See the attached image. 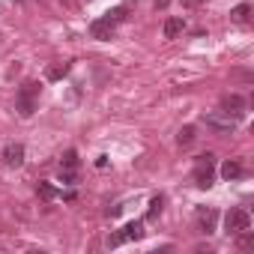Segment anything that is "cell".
<instances>
[{"label":"cell","mask_w":254,"mask_h":254,"mask_svg":"<svg viewBox=\"0 0 254 254\" xmlns=\"http://www.w3.org/2000/svg\"><path fill=\"white\" fill-rule=\"evenodd\" d=\"M203 123H206V129H212L215 135H230L236 129V117H230L227 111H206Z\"/></svg>","instance_id":"6da1fadb"},{"label":"cell","mask_w":254,"mask_h":254,"mask_svg":"<svg viewBox=\"0 0 254 254\" xmlns=\"http://www.w3.org/2000/svg\"><path fill=\"white\" fill-rule=\"evenodd\" d=\"M36 99H39V84H36V81H27V84L18 90V99H15L21 117H30V114L36 111Z\"/></svg>","instance_id":"7a4b0ae2"},{"label":"cell","mask_w":254,"mask_h":254,"mask_svg":"<svg viewBox=\"0 0 254 254\" xmlns=\"http://www.w3.org/2000/svg\"><path fill=\"white\" fill-rule=\"evenodd\" d=\"M212 168H215V156L212 153L197 156V162H194V183L200 189H209L212 186Z\"/></svg>","instance_id":"3957f363"},{"label":"cell","mask_w":254,"mask_h":254,"mask_svg":"<svg viewBox=\"0 0 254 254\" xmlns=\"http://www.w3.org/2000/svg\"><path fill=\"white\" fill-rule=\"evenodd\" d=\"M224 227H227V233H239V230H248L251 227V218H248L245 209H230L224 215Z\"/></svg>","instance_id":"277c9868"},{"label":"cell","mask_w":254,"mask_h":254,"mask_svg":"<svg viewBox=\"0 0 254 254\" xmlns=\"http://www.w3.org/2000/svg\"><path fill=\"white\" fill-rule=\"evenodd\" d=\"M215 221H218V212L212 206H197V227H200V233H215Z\"/></svg>","instance_id":"5b68a950"},{"label":"cell","mask_w":254,"mask_h":254,"mask_svg":"<svg viewBox=\"0 0 254 254\" xmlns=\"http://www.w3.org/2000/svg\"><path fill=\"white\" fill-rule=\"evenodd\" d=\"M0 159H3L6 168H21V165H24V147H21V144H6Z\"/></svg>","instance_id":"8992f818"},{"label":"cell","mask_w":254,"mask_h":254,"mask_svg":"<svg viewBox=\"0 0 254 254\" xmlns=\"http://www.w3.org/2000/svg\"><path fill=\"white\" fill-rule=\"evenodd\" d=\"M221 111H227L230 117H242V114H245V99L236 96V93H230V96L221 99Z\"/></svg>","instance_id":"52a82bcc"},{"label":"cell","mask_w":254,"mask_h":254,"mask_svg":"<svg viewBox=\"0 0 254 254\" xmlns=\"http://www.w3.org/2000/svg\"><path fill=\"white\" fill-rule=\"evenodd\" d=\"M90 33H93V39H111V36H114V21L96 18V21L90 24Z\"/></svg>","instance_id":"ba28073f"},{"label":"cell","mask_w":254,"mask_h":254,"mask_svg":"<svg viewBox=\"0 0 254 254\" xmlns=\"http://www.w3.org/2000/svg\"><path fill=\"white\" fill-rule=\"evenodd\" d=\"M221 177H224V180H239V177H242V162H239V159H227V162L221 165Z\"/></svg>","instance_id":"9c48e42d"},{"label":"cell","mask_w":254,"mask_h":254,"mask_svg":"<svg viewBox=\"0 0 254 254\" xmlns=\"http://www.w3.org/2000/svg\"><path fill=\"white\" fill-rule=\"evenodd\" d=\"M183 30H186V21H183V18H168V21H165V36H168V39H177Z\"/></svg>","instance_id":"30bf717a"},{"label":"cell","mask_w":254,"mask_h":254,"mask_svg":"<svg viewBox=\"0 0 254 254\" xmlns=\"http://www.w3.org/2000/svg\"><path fill=\"white\" fill-rule=\"evenodd\" d=\"M123 236H126V242H129V239H141L144 236V221H129L123 227Z\"/></svg>","instance_id":"8fae6325"},{"label":"cell","mask_w":254,"mask_h":254,"mask_svg":"<svg viewBox=\"0 0 254 254\" xmlns=\"http://www.w3.org/2000/svg\"><path fill=\"white\" fill-rule=\"evenodd\" d=\"M230 18H233L236 24H248V18H251V6H248V3H239V6L230 12Z\"/></svg>","instance_id":"7c38bea8"},{"label":"cell","mask_w":254,"mask_h":254,"mask_svg":"<svg viewBox=\"0 0 254 254\" xmlns=\"http://www.w3.org/2000/svg\"><path fill=\"white\" fill-rule=\"evenodd\" d=\"M66 72H69V63H54V66L45 69V78H48V81H60Z\"/></svg>","instance_id":"4fadbf2b"},{"label":"cell","mask_w":254,"mask_h":254,"mask_svg":"<svg viewBox=\"0 0 254 254\" xmlns=\"http://www.w3.org/2000/svg\"><path fill=\"white\" fill-rule=\"evenodd\" d=\"M78 165H81L78 153H75V150H66V153H63V159H60V168H72V171H78Z\"/></svg>","instance_id":"5bb4252c"},{"label":"cell","mask_w":254,"mask_h":254,"mask_svg":"<svg viewBox=\"0 0 254 254\" xmlns=\"http://www.w3.org/2000/svg\"><path fill=\"white\" fill-rule=\"evenodd\" d=\"M191 141H194V126H183L180 135H177V144H180V147H189Z\"/></svg>","instance_id":"9a60e30c"},{"label":"cell","mask_w":254,"mask_h":254,"mask_svg":"<svg viewBox=\"0 0 254 254\" xmlns=\"http://www.w3.org/2000/svg\"><path fill=\"white\" fill-rule=\"evenodd\" d=\"M36 191H39V197H42V200H54V197H57V189H54L51 183H39V186H36Z\"/></svg>","instance_id":"2e32d148"},{"label":"cell","mask_w":254,"mask_h":254,"mask_svg":"<svg viewBox=\"0 0 254 254\" xmlns=\"http://www.w3.org/2000/svg\"><path fill=\"white\" fill-rule=\"evenodd\" d=\"M60 183L75 186V183H78V171H72V168H60Z\"/></svg>","instance_id":"e0dca14e"},{"label":"cell","mask_w":254,"mask_h":254,"mask_svg":"<svg viewBox=\"0 0 254 254\" xmlns=\"http://www.w3.org/2000/svg\"><path fill=\"white\" fill-rule=\"evenodd\" d=\"M126 15H129V9H126V6H114V9H111V12H108V15H105V18H108V21H114V24H117V21H123V18H126Z\"/></svg>","instance_id":"ac0fdd59"},{"label":"cell","mask_w":254,"mask_h":254,"mask_svg":"<svg viewBox=\"0 0 254 254\" xmlns=\"http://www.w3.org/2000/svg\"><path fill=\"white\" fill-rule=\"evenodd\" d=\"M242 236H239V248L242 251H248V248H254V233L251 230H239Z\"/></svg>","instance_id":"d6986e66"},{"label":"cell","mask_w":254,"mask_h":254,"mask_svg":"<svg viewBox=\"0 0 254 254\" xmlns=\"http://www.w3.org/2000/svg\"><path fill=\"white\" fill-rule=\"evenodd\" d=\"M162 203H165L162 197H153V200H150V212H147V218H159V215H162Z\"/></svg>","instance_id":"ffe728a7"},{"label":"cell","mask_w":254,"mask_h":254,"mask_svg":"<svg viewBox=\"0 0 254 254\" xmlns=\"http://www.w3.org/2000/svg\"><path fill=\"white\" fill-rule=\"evenodd\" d=\"M123 242H126V236H123V230H120V233H111V236L105 239V245H108V248H117V245H123Z\"/></svg>","instance_id":"44dd1931"},{"label":"cell","mask_w":254,"mask_h":254,"mask_svg":"<svg viewBox=\"0 0 254 254\" xmlns=\"http://www.w3.org/2000/svg\"><path fill=\"white\" fill-rule=\"evenodd\" d=\"M153 3H156V9H168V6H171V0H153Z\"/></svg>","instance_id":"7402d4cb"},{"label":"cell","mask_w":254,"mask_h":254,"mask_svg":"<svg viewBox=\"0 0 254 254\" xmlns=\"http://www.w3.org/2000/svg\"><path fill=\"white\" fill-rule=\"evenodd\" d=\"M200 3H203V0H183V6H191V9H194V6H200Z\"/></svg>","instance_id":"603a6c76"}]
</instances>
